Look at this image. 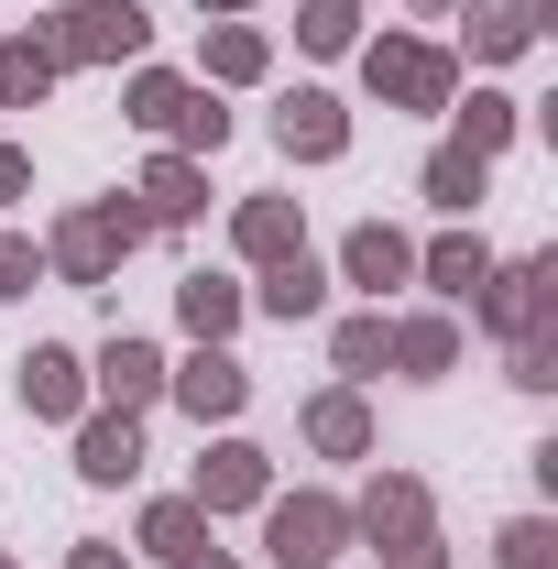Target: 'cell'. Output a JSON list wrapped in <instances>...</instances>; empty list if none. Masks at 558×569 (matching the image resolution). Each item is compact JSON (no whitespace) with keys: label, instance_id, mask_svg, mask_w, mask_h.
I'll list each match as a JSON object with an SVG mask.
<instances>
[{"label":"cell","instance_id":"1","mask_svg":"<svg viewBox=\"0 0 558 569\" xmlns=\"http://www.w3.org/2000/svg\"><path fill=\"white\" fill-rule=\"evenodd\" d=\"M142 241H153L142 198H88V209H67V219H56V252H44V263H56L67 284H99L110 263H121V252H142Z\"/></svg>","mask_w":558,"mask_h":569},{"label":"cell","instance_id":"2","mask_svg":"<svg viewBox=\"0 0 558 569\" xmlns=\"http://www.w3.org/2000/svg\"><path fill=\"white\" fill-rule=\"evenodd\" d=\"M121 110H132L153 142H176V153H219V142H230V110H219L198 77H165V67H142Z\"/></svg>","mask_w":558,"mask_h":569},{"label":"cell","instance_id":"3","mask_svg":"<svg viewBox=\"0 0 558 569\" xmlns=\"http://www.w3.org/2000/svg\"><path fill=\"white\" fill-rule=\"evenodd\" d=\"M361 77H372V99H395V110H449V99H460V56L427 44V33H383V44L361 56Z\"/></svg>","mask_w":558,"mask_h":569},{"label":"cell","instance_id":"4","mask_svg":"<svg viewBox=\"0 0 558 569\" xmlns=\"http://www.w3.org/2000/svg\"><path fill=\"white\" fill-rule=\"evenodd\" d=\"M44 44H56V67H121L153 44V22H142V0H67Z\"/></svg>","mask_w":558,"mask_h":569},{"label":"cell","instance_id":"5","mask_svg":"<svg viewBox=\"0 0 558 569\" xmlns=\"http://www.w3.org/2000/svg\"><path fill=\"white\" fill-rule=\"evenodd\" d=\"M471 307H482V329L504 351H515V340H548L558 329V263H492Z\"/></svg>","mask_w":558,"mask_h":569},{"label":"cell","instance_id":"6","mask_svg":"<svg viewBox=\"0 0 558 569\" xmlns=\"http://www.w3.org/2000/svg\"><path fill=\"white\" fill-rule=\"evenodd\" d=\"M263 548H275V569H329L350 548V503L340 493H285V503H263Z\"/></svg>","mask_w":558,"mask_h":569},{"label":"cell","instance_id":"7","mask_svg":"<svg viewBox=\"0 0 558 569\" xmlns=\"http://www.w3.org/2000/svg\"><path fill=\"white\" fill-rule=\"evenodd\" d=\"M198 515H252V503H275V460L252 449V438H219L209 460H198Z\"/></svg>","mask_w":558,"mask_h":569},{"label":"cell","instance_id":"8","mask_svg":"<svg viewBox=\"0 0 558 569\" xmlns=\"http://www.w3.org/2000/svg\"><path fill=\"white\" fill-rule=\"evenodd\" d=\"M165 383H176V406H187L198 427H230L241 406H252V372L230 361V340H198V361H187V372H165Z\"/></svg>","mask_w":558,"mask_h":569},{"label":"cell","instance_id":"9","mask_svg":"<svg viewBox=\"0 0 558 569\" xmlns=\"http://www.w3.org/2000/svg\"><path fill=\"white\" fill-rule=\"evenodd\" d=\"M350 526H361V537H372V548H406V537H427V526H438V515H427V482H417V471H383V482H372V493L350 503Z\"/></svg>","mask_w":558,"mask_h":569},{"label":"cell","instance_id":"10","mask_svg":"<svg viewBox=\"0 0 558 569\" xmlns=\"http://www.w3.org/2000/svg\"><path fill=\"white\" fill-rule=\"evenodd\" d=\"M132 198H142V219H153V230H187V219L209 209V164H198V153H153Z\"/></svg>","mask_w":558,"mask_h":569},{"label":"cell","instance_id":"11","mask_svg":"<svg viewBox=\"0 0 558 569\" xmlns=\"http://www.w3.org/2000/svg\"><path fill=\"white\" fill-rule=\"evenodd\" d=\"M275 142L296 153V164H329V153L350 142V110L329 99V88H296V99L275 110Z\"/></svg>","mask_w":558,"mask_h":569},{"label":"cell","instance_id":"12","mask_svg":"<svg viewBox=\"0 0 558 569\" xmlns=\"http://www.w3.org/2000/svg\"><path fill=\"white\" fill-rule=\"evenodd\" d=\"M22 406H33V417H88V361L56 351V340H33V351H22Z\"/></svg>","mask_w":558,"mask_h":569},{"label":"cell","instance_id":"13","mask_svg":"<svg viewBox=\"0 0 558 569\" xmlns=\"http://www.w3.org/2000/svg\"><path fill=\"white\" fill-rule=\"evenodd\" d=\"M340 274L383 296V284H406V274H417V241H406L395 219H361V230H350V241H340Z\"/></svg>","mask_w":558,"mask_h":569},{"label":"cell","instance_id":"14","mask_svg":"<svg viewBox=\"0 0 558 569\" xmlns=\"http://www.w3.org/2000/svg\"><path fill=\"white\" fill-rule=\"evenodd\" d=\"M88 383H99V395H110V406L132 417V406H153V395H165V351H153V340H132V329H121V340L99 351V372H88Z\"/></svg>","mask_w":558,"mask_h":569},{"label":"cell","instance_id":"15","mask_svg":"<svg viewBox=\"0 0 558 569\" xmlns=\"http://www.w3.org/2000/svg\"><path fill=\"white\" fill-rule=\"evenodd\" d=\"M77 471H88V482H132L142 471V427L121 417V406H110V417H77Z\"/></svg>","mask_w":558,"mask_h":569},{"label":"cell","instance_id":"16","mask_svg":"<svg viewBox=\"0 0 558 569\" xmlns=\"http://www.w3.org/2000/svg\"><path fill=\"white\" fill-rule=\"evenodd\" d=\"M241 307H263V318H285V329H296V318H318V307H329V274H318L307 252H285V263H263V284H252Z\"/></svg>","mask_w":558,"mask_h":569},{"label":"cell","instance_id":"17","mask_svg":"<svg viewBox=\"0 0 558 569\" xmlns=\"http://www.w3.org/2000/svg\"><path fill=\"white\" fill-rule=\"evenodd\" d=\"M230 241H241L252 263H285V252H307V219H296V198H241Z\"/></svg>","mask_w":558,"mask_h":569},{"label":"cell","instance_id":"18","mask_svg":"<svg viewBox=\"0 0 558 569\" xmlns=\"http://www.w3.org/2000/svg\"><path fill=\"white\" fill-rule=\"evenodd\" d=\"M307 449H329V460H361V449H372V406H361V395H318V406H307Z\"/></svg>","mask_w":558,"mask_h":569},{"label":"cell","instance_id":"19","mask_svg":"<svg viewBox=\"0 0 558 569\" xmlns=\"http://www.w3.org/2000/svg\"><path fill=\"white\" fill-rule=\"evenodd\" d=\"M537 44V0H471V56L504 67V56H526Z\"/></svg>","mask_w":558,"mask_h":569},{"label":"cell","instance_id":"20","mask_svg":"<svg viewBox=\"0 0 558 569\" xmlns=\"http://www.w3.org/2000/svg\"><path fill=\"white\" fill-rule=\"evenodd\" d=\"M56 77H67V67H56V44H44V33H11V44H0V110H33Z\"/></svg>","mask_w":558,"mask_h":569},{"label":"cell","instance_id":"21","mask_svg":"<svg viewBox=\"0 0 558 569\" xmlns=\"http://www.w3.org/2000/svg\"><path fill=\"white\" fill-rule=\"evenodd\" d=\"M383 361H406V372H449V361H460V329H449V318H383Z\"/></svg>","mask_w":558,"mask_h":569},{"label":"cell","instance_id":"22","mask_svg":"<svg viewBox=\"0 0 558 569\" xmlns=\"http://www.w3.org/2000/svg\"><path fill=\"white\" fill-rule=\"evenodd\" d=\"M417 274L438 284V296H482L492 252H482V241H471V230H449V241H427V252H417Z\"/></svg>","mask_w":558,"mask_h":569},{"label":"cell","instance_id":"23","mask_svg":"<svg viewBox=\"0 0 558 569\" xmlns=\"http://www.w3.org/2000/svg\"><path fill=\"white\" fill-rule=\"evenodd\" d=\"M176 318H187L198 340H230V329H241V284L230 274H187L176 284Z\"/></svg>","mask_w":558,"mask_h":569},{"label":"cell","instance_id":"24","mask_svg":"<svg viewBox=\"0 0 558 569\" xmlns=\"http://www.w3.org/2000/svg\"><path fill=\"white\" fill-rule=\"evenodd\" d=\"M142 548H153V559H198V548H209V515H198L187 493L142 503Z\"/></svg>","mask_w":558,"mask_h":569},{"label":"cell","instance_id":"25","mask_svg":"<svg viewBox=\"0 0 558 569\" xmlns=\"http://www.w3.org/2000/svg\"><path fill=\"white\" fill-rule=\"evenodd\" d=\"M482 176H492L482 153H460V142H438V153H427V176H417V187H427V198H438V209H449V219H460V209H482Z\"/></svg>","mask_w":558,"mask_h":569},{"label":"cell","instance_id":"26","mask_svg":"<svg viewBox=\"0 0 558 569\" xmlns=\"http://www.w3.org/2000/svg\"><path fill=\"white\" fill-rule=\"evenodd\" d=\"M263 67H275V44H263L252 22H219V33H209V77H219V88H252Z\"/></svg>","mask_w":558,"mask_h":569},{"label":"cell","instance_id":"27","mask_svg":"<svg viewBox=\"0 0 558 569\" xmlns=\"http://www.w3.org/2000/svg\"><path fill=\"white\" fill-rule=\"evenodd\" d=\"M515 121H526V110H515V99H504V88H471V110H460V153H504V142H515Z\"/></svg>","mask_w":558,"mask_h":569},{"label":"cell","instance_id":"28","mask_svg":"<svg viewBox=\"0 0 558 569\" xmlns=\"http://www.w3.org/2000/svg\"><path fill=\"white\" fill-rule=\"evenodd\" d=\"M296 44H307V56H350V44H361V0H307V11H296Z\"/></svg>","mask_w":558,"mask_h":569},{"label":"cell","instance_id":"29","mask_svg":"<svg viewBox=\"0 0 558 569\" xmlns=\"http://www.w3.org/2000/svg\"><path fill=\"white\" fill-rule=\"evenodd\" d=\"M492 559H504V569H558V526H548V515H515V526L492 537Z\"/></svg>","mask_w":558,"mask_h":569},{"label":"cell","instance_id":"30","mask_svg":"<svg viewBox=\"0 0 558 569\" xmlns=\"http://www.w3.org/2000/svg\"><path fill=\"white\" fill-rule=\"evenodd\" d=\"M329 361H340L350 383H372V372H383V318H340V340H329Z\"/></svg>","mask_w":558,"mask_h":569},{"label":"cell","instance_id":"31","mask_svg":"<svg viewBox=\"0 0 558 569\" xmlns=\"http://www.w3.org/2000/svg\"><path fill=\"white\" fill-rule=\"evenodd\" d=\"M33 274H44V252L22 230H0V296H33Z\"/></svg>","mask_w":558,"mask_h":569},{"label":"cell","instance_id":"32","mask_svg":"<svg viewBox=\"0 0 558 569\" xmlns=\"http://www.w3.org/2000/svg\"><path fill=\"white\" fill-rule=\"evenodd\" d=\"M515 383L548 395V383H558V340H515Z\"/></svg>","mask_w":558,"mask_h":569},{"label":"cell","instance_id":"33","mask_svg":"<svg viewBox=\"0 0 558 569\" xmlns=\"http://www.w3.org/2000/svg\"><path fill=\"white\" fill-rule=\"evenodd\" d=\"M383 569H449V548H438V526H427V537H406V548H383Z\"/></svg>","mask_w":558,"mask_h":569},{"label":"cell","instance_id":"34","mask_svg":"<svg viewBox=\"0 0 558 569\" xmlns=\"http://www.w3.org/2000/svg\"><path fill=\"white\" fill-rule=\"evenodd\" d=\"M22 187H33V153H22V142H0V209H11Z\"/></svg>","mask_w":558,"mask_h":569},{"label":"cell","instance_id":"35","mask_svg":"<svg viewBox=\"0 0 558 569\" xmlns=\"http://www.w3.org/2000/svg\"><path fill=\"white\" fill-rule=\"evenodd\" d=\"M67 569H132V559H121V548H99V537H88V548H77Z\"/></svg>","mask_w":558,"mask_h":569},{"label":"cell","instance_id":"36","mask_svg":"<svg viewBox=\"0 0 558 569\" xmlns=\"http://www.w3.org/2000/svg\"><path fill=\"white\" fill-rule=\"evenodd\" d=\"M176 569H230V559H219V548H198V559H176Z\"/></svg>","mask_w":558,"mask_h":569},{"label":"cell","instance_id":"37","mask_svg":"<svg viewBox=\"0 0 558 569\" xmlns=\"http://www.w3.org/2000/svg\"><path fill=\"white\" fill-rule=\"evenodd\" d=\"M198 11H252V0H198Z\"/></svg>","mask_w":558,"mask_h":569},{"label":"cell","instance_id":"38","mask_svg":"<svg viewBox=\"0 0 558 569\" xmlns=\"http://www.w3.org/2000/svg\"><path fill=\"white\" fill-rule=\"evenodd\" d=\"M417 11H449V0H417Z\"/></svg>","mask_w":558,"mask_h":569},{"label":"cell","instance_id":"39","mask_svg":"<svg viewBox=\"0 0 558 569\" xmlns=\"http://www.w3.org/2000/svg\"><path fill=\"white\" fill-rule=\"evenodd\" d=\"M0 569H11V559H0Z\"/></svg>","mask_w":558,"mask_h":569}]
</instances>
